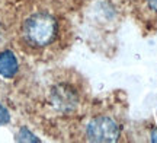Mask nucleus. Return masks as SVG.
<instances>
[{"label": "nucleus", "mask_w": 157, "mask_h": 143, "mask_svg": "<svg viewBox=\"0 0 157 143\" xmlns=\"http://www.w3.org/2000/svg\"><path fill=\"white\" fill-rule=\"evenodd\" d=\"M23 34L29 44L35 47L48 46L57 35L56 19L47 13H36L25 22Z\"/></svg>", "instance_id": "f257e3e1"}, {"label": "nucleus", "mask_w": 157, "mask_h": 143, "mask_svg": "<svg viewBox=\"0 0 157 143\" xmlns=\"http://www.w3.org/2000/svg\"><path fill=\"white\" fill-rule=\"evenodd\" d=\"M86 133L92 142H115L119 137V127L108 117H98L87 124Z\"/></svg>", "instance_id": "f03ea898"}, {"label": "nucleus", "mask_w": 157, "mask_h": 143, "mask_svg": "<svg viewBox=\"0 0 157 143\" xmlns=\"http://www.w3.org/2000/svg\"><path fill=\"white\" fill-rule=\"evenodd\" d=\"M17 73V58L12 51L0 53V76L10 79Z\"/></svg>", "instance_id": "7ed1b4c3"}, {"label": "nucleus", "mask_w": 157, "mask_h": 143, "mask_svg": "<svg viewBox=\"0 0 157 143\" xmlns=\"http://www.w3.org/2000/svg\"><path fill=\"white\" fill-rule=\"evenodd\" d=\"M17 140H19V142H39V139L35 137L28 129H22V130L19 132V134H17Z\"/></svg>", "instance_id": "20e7f679"}, {"label": "nucleus", "mask_w": 157, "mask_h": 143, "mask_svg": "<svg viewBox=\"0 0 157 143\" xmlns=\"http://www.w3.org/2000/svg\"><path fill=\"white\" fill-rule=\"evenodd\" d=\"M10 121V114H9V111L6 107H3L2 104H0V126H3V124H7Z\"/></svg>", "instance_id": "39448f33"}, {"label": "nucleus", "mask_w": 157, "mask_h": 143, "mask_svg": "<svg viewBox=\"0 0 157 143\" xmlns=\"http://www.w3.org/2000/svg\"><path fill=\"white\" fill-rule=\"evenodd\" d=\"M147 2H148V6L153 10H157V0H147Z\"/></svg>", "instance_id": "423d86ee"}, {"label": "nucleus", "mask_w": 157, "mask_h": 143, "mask_svg": "<svg viewBox=\"0 0 157 143\" xmlns=\"http://www.w3.org/2000/svg\"><path fill=\"white\" fill-rule=\"evenodd\" d=\"M151 140H153V142H157V130H156V132H153V134H151Z\"/></svg>", "instance_id": "0eeeda50"}]
</instances>
